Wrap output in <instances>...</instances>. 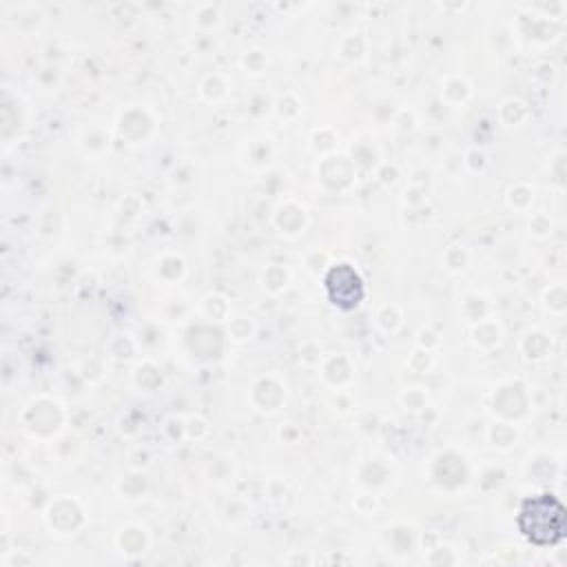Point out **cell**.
<instances>
[{
  "label": "cell",
  "instance_id": "2",
  "mask_svg": "<svg viewBox=\"0 0 567 567\" xmlns=\"http://www.w3.org/2000/svg\"><path fill=\"white\" fill-rule=\"evenodd\" d=\"M326 292L337 308L352 310L363 299V281L352 266L339 264L326 275Z\"/></svg>",
  "mask_w": 567,
  "mask_h": 567
},
{
  "label": "cell",
  "instance_id": "1",
  "mask_svg": "<svg viewBox=\"0 0 567 567\" xmlns=\"http://www.w3.org/2000/svg\"><path fill=\"white\" fill-rule=\"evenodd\" d=\"M518 529L532 545H558L567 529L563 503L554 494H538L523 501L518 512Z\"/></svg>",
  "mask_w": 567,
  "mask_h": 567
}]
</instances>
